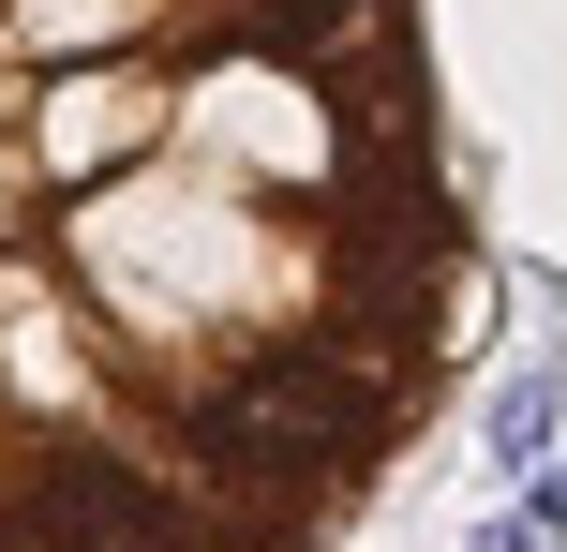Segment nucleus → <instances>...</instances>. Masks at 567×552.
Returning <instances> with one entry per match:
<instances>
[{"mask_svg":"<svg viewBox=\"0 0 567 552\" xmlns=\"http://www.w3.org/2000/svg\"><path fill=\"white\" fill-rule=\"evenodd\" d=\"M195 464H209V478H239L255 508H313V493H343V478L373 464V418H359V404H329L299 358H269V374H239L225 404L195 418Z\"/></svg>","mask_w":567,"mask_h":552,"instance_id":"nucleus-1","label":"nucleus"},{"mask_svg":"<svg viewBox=\"0 0 567 552\" xmlns=\"http://www.w3.org/2000/svg\"><path fill=\"white\" fill-rule=\"evenodd\" d=\"M538 448H553V358H538V374H508V388H493V464H538Z\"/></svg>","mask_w":567,"mask_h":552,"instance_id":"nucleus-2","label":"nucleus"},{"mask_svg":"<svg viewBox=\"0 0 567 552\" xmlns=\"http://www.w3.org/2000/svg\"><path fill=\"white\" fill-rule=\"evenodd\" d=\"M269 15H284V30H299V15H343V0H269Z\"/></svg>","mask_w":567,"mask_h":552,"instance_id":"nucleus-3","label":"nucleus"}]
</instances>
